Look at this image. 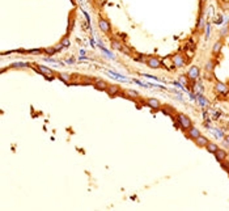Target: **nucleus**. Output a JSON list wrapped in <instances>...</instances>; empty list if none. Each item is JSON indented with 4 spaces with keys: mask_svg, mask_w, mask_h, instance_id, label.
Masks as SVG:
<instances>
[{
    "mask_svg": "<svg viewBox=\"0 0 229 211\" xmlns=\"http://www.w3.org/2000/svg\"><path fill=\"white\" fill-rule=\"evenodd\" d=\"M178 121H180L181 127H182V128H185V130H189V128H190V127L192 126V123H191L190 118H189L187 115L182 114V113L178 114Z\"/></svg>",
    "mask_w": 229,
    "mask_h": 211,
    "instance_id": "1",
    "label": "nucleus"
},
{
    "mask_svg": "<svg viewBox=\"0 0 229 211\" xmlns=\"http://www.w3.org/2000/svg\"><path fill=\"white\" fill-rule=\"evenodd\" d=\"M199 67H197V66H192V67L190 68V70L187 71V77L189 79H191V80H197V79L199 77Z\"/></svg>",
    "mask_w": 229,
    "mask_h": 211,
    "instance_id": "2",
    "label": "nucleus"
},
{
    "mask_svg": "<svg viewBox=\"0 0 229 211\" xmlns=\"http://www.w3.org/2000/svg\"><path fill=\"white\" fill-rule=\"evenodd\" d=\"M147 66L149 68H160L161 62H160V59H157L156 57H151V58H148V60H147Z\"/></svg>",
    "mask_w": 229,
    "mask_h": 211,
    "instance_id": "3",
    "label": "nucleus"
},
{
    "mask_svg": "<svg viewBox=\"0 0 229 211\" xmlns=\"http://www.w3.org/2000/svg\"><path fill=\"white\" fill-rule=\"evenodd\" d=\"M173 63H174L175 67H182V66H185L186 60H185V58L182 57V55L175 54V55H173Z\"/></svg>",
    "mask_w": 229,
    "mask_h": 211,
    "instance_id": "4",
    "label": "nucleus"
},
{
    "mask_svg": "<svg viewBox=\"0 0 229 211\" xmlns=\"http://www.w3.org/2000/svg\"><path fill=\"white\" fill-rule=\"evenodd\" d=\"M98 26H99V29H101L104 33H110V24H109V21H106V20L104 18H101L98 21Z\"/></svg>",
    "mask_w": 229,
    "mask_h": 211,
    "instance_id": "5",
    "label": "nucleus"
},
{
    "mask_svg": "<svg viewBox=\"0 0 229 211\" xmlns=\"http://www.w3.org/2000/svg\"><path fill=\"white\" fill-rule=\"evenodd\" d=\"M187 135H189V138H190V139L195 140V139H197V138L199 136V135H200V131H199L197 127L191 126L190 128H189V133H187Z\"/></svg>",
    "mask_w": 229,
    "mask_h": 211,
    "instance_id": "6",
    "label": "nucleus"
},
{
    "mask_svg": "<svg viewBox=\"0 0 229 211\" xmlns=\"http://www.w3.org/2000/svg\"><path fill=\"white\" fill-rule=\"evenodd\" d=\"M194 142H195V144H197L198 147H205V146H207V143H208V139H207L205 136H202V135H199V136H198Z\"/></svg>",
    "mask_w": 229,
    "mask_h": 211,
    "instance_id": "7",
    "label": "nucleus"
},
{
    "mask_svg": "<svg viewBox=\"0 0 229 211\" xmlns=\"http://www.w3.org/2000/svg\"><path fill=\"white\" fill-rule=\"evenodd\" d=\"M215 156H216V160L217 161H224L225 157H227V151L221 150V148H219V150L215 152Z\"/></svg>",
    "mask_w": 229,
    "mask_h": 211,
    "instance_id": "8",
    "label": "nucleus"
},
{
    "mask_svg": "<svg viewBox=\"0 0 229 211\" xmlns=\"http://www.w3.org/2000/svg\"><path fill=\"white\" fill-rule=\"evenodd\" d=\"M108 83L106 81H102V80H97L96 81V84H94V88L96 89H98V91H106L108 89Z\"/></svg>",
    "mask_w": 229,
    "mask_h": 211,
    "instance_id": "9",
    "label": "nucleus"
},
{
    "mask_svg": "<svg viewBox=\"0 0 229 211\" xmlns=\"http://www.w3.org/2000/svg\"><path fill=\"white\" fill-rule=\"evenodd\" d=\"M147 105L149 108H152V109H158V108H160V101L156 100V98H148V100H147Z\"/></svg>",
    "mask_w": 229,
    "mask_h": 211,
    "instance_id": "10",
    "label": "nucleus"
},
{
    "mask_svg": "<svg viewBox=\"0 0 229 211\" xmlns=\"http://www.w3.org/2000/svg\"><path fill=\"white\" fill-rule=\"evenodd\" d=\"M216 89L220 92V93H228L229 92V88L224 83H221V81H219V83L216 84Z\"/></svg>",
    "mask_w": 229,
    "mask_h": 211,
    "instance_id": "11",
    "label": "nucleus"
},
{
    "mask_svg": "<svg viewBox=\"0 0 229 211\" xmlns=\"http://www.w3.org/2000/svg\"><path fill=\"white\" fill-rule=\"evenodd\" d=\"M106 92H108V94H110V96H114V94H117L119 92V87L118 85H109Z\"/></svg>",
    "mask_w": 229,
    "mask_h": 211,
    "instance_id": "12",
    "label": "nucleus"
},
{
    "mask_svg": "<svg viewBox=\"0 0 229 211\" xmlns=\"http://www.w3.org/2000/svg\"><path fill=\"white\" fill-rule=\"evenodd\" d=\"M205 148H207V151H208V152H211V153H215V152H216V151L219 150L217 144L212 143V142H208L207 146H205Z\"/></svg>",
    "mask_w": 229,
    "mask_h": 211,
    "instance_id": "13",
    "label": "nucleus"
},
{
    "mask_svg": "<svg viewBox=\"0 0 229 211\" xmlns=\"http://www.w3.org/2000/svg\"><path fill=\"white\" fill-rule=\"evenodd\" d=\"M198 103H199L200 106H203V108H205V106H208V105H210V101H208L207 98H204L202 94H199V96H198Z\"/></svg>",
    "mask_w": 229,
    "mask_h": 211,
    "instance_id": "14",
    "label": "nucleus"
},
{
    "mask_svg": "<svg viewBox=\"0 0 229 211\" xmlns=\"http://www.w3.org/2000/svg\"><path fill=\"white\" fill-rule=\"evenodd\" d=\"M62 47H63V45L60 44V45H59V46H56V47H50V49H45V51L47 52L49 55H54L55 52H56V51H59V50H60Z\"/></svg>",
    "mask_w": 229,
    "mask_h": 211,
    "instance_id": "15",
    "label": "nucleus"
},
{
    "mask_svg": "<svg viewBox=\"0 0 229 211\" xmlns=\"http://www.w3.org/2000/svg\"><path fill=\"white\" fill-rule=\"evenodd\" d=\"M38 70H39V72H41V74L46 75V76H47V75H52V74H54V72L50 70V68L45 67V66H38Z\"/></svg>",
    "mask_w": 229,
    "mask_h": 211,
    "instance_id": "16",
    "label": "nucleus"
},
{
    "mask_svg": "<svg viewBox=\"0 0 229 211\" xmlns=\"http://www.w3.org/2000/svg\"><path fill=\"white\" fill-rule=\"evenodd\" d=\"M221 47H223V42H221V41H217L216 44L214 45V47H212V52H214V54H219V52H220V50H221Z\"/></svg>",
    "mask_w": 229,
    "mask_h": 211,
    "instance_id": "17",
    "label": "nucleus"
},
{
    "mask_svg": "<svg viewBox=\"0 0 229 211\" xmlns=\"http://www.w3.org/2000/svg\"><path fill=\"white\" fill-rule=\"evenodd\" d=\"M111 47L114 49V50H119V51H122V47H123V45H122L121 42L114 41V39H113V41H111Z\"/></svg>",
    "mask_w": 229,
    "mask_h": 211,
    "instance_id": "18",
    "label": "nucleus"
},
{
    "mask_svg": "<svg viewBox=\"0 0 229 211\" xmlns=\"http://www.w3.org/2000/svg\"><path fill=\"white\" fill-rule=\"evenodd\" d=\"M204 68H205V71H208V72H212V71H214V68H215V63H214V60H208L207 63H205Z\"/></svg>",
    "mask_w": 229,
    "mask_h": 211,
    "instance_id": "19",
    "label": "nucleus"
},
{
    "mask_svg": "<svg viewBox=\"0 0 229 211\" xmlns=\"http://www.w3.org/2000/svg\"><path fill=\"white\" fill-rule=\"evenodd\" d=\"M59 79L63 80L64 83H68V81L71 80V76H69L68 74H59Z\"/></svg>",
    "mask_w": 229,
    "mask_h": 211,
    "instance_id": "20",
    "label": "nucleus"
},
{
    "mask_svg": "<svg viewBox=\"0 0 229 211\" xmlns=\"http://www.w3.org/2000/svg\"><path fill=\"white\" fill-rule=\"evenodd\" d=\"M194 92L198 94H202V92H203V87H202L200 84H194Z\"/></svg>",
    "mask_w": 229,
    "mask_h": 211,
    "instance_id": "21",
    "label": "nucleus"
},
{
    "mask_svg": "<svg viewBox=\"0 0 229 211\" xmlns=\"http://www.w3.org/2000/svg\"><path fill=\"white\" fill-rule=\"evenodd\" d=\"M126 93L128 94V97H131V98H135V97H138L139 96V93L136 91H131V89H128V91H126Z\"/></svg>",
    "mask_w": 229,
    "mask_h": 211,
    "instance_id": "22",
    "label": "nucleus"
},
{
    "mask_svg": "<svg viewBox=\"0 0 229 211\" xmlns=\"http://www.w3.org/2000/svg\"><path fill=\"white\" fill-rule=\"evenodd\" d=\"M28 63H21V62H16V63H13V64H11V67L13 68V67H28Z\"/></svg>",
    "mask_w": 229,
    "mask_h": 211,
    "instance_id": "23",
    "label": "nucleus"
},
{
    "mask_svg": "<svg viewBox=\"0 0 229 211\" xmlns=\"http://www.w3.org/2000/svg\"><path fill=\"white\" fill-rule=\"evenodd\" d=\"M42 51H45V50H41V49H35V50H28V51H25V54H41Z\"/></svg>",
    "mask_w": 229,
    "mask_h": 211,
    "instance_id": "24",
    "label": "nucleus"
},
{
    "mask_svg": "<svg viewBox=\"0 0 229 211\" xmlns=\"http://www.w3.org/2000/svg\"><path fill=\"white\" fill-rule=\"evenodd\" d=\"M211 133L216 135V138H223V131L221 130H211Z\"/></svg>",
    "mask_w": 229,
    "mask_h": 211,
    "instance_id": "25",
    "label": "nucleus"
},
{
    "mask_svg": "<svg viewBox=\"0 0 229 211\" xmlns=\"http://www.w3.org/2000/svg\"><path fill=\"white\" fill-rule=\"evenodd\" d=\"M227 33H228V26H225V28L223 29V30H221L220 35H221V37H225V35H227Z\"/></svg>",
    "mask_w": 229,
    "mask_h": 211,
    "instance_id": "26",
    "label": "nucleus"
},
{
    "mask_svg": "<svg viewBox=\"0 0 229 211\" xmlns=\"http://www.w3.org/2000/svg\"><path fill=\"white\" fill-rule=\"evenodd\" d=\"M203 24H204V21H203V18L200 17V20H199V25H198V28H199V29H202V28H203Z\"/></svg>",
    "mask_w": 229,
    "mask_h": 211,
    "instance_id": "27",
    "label": "nucleus"
},
{
    "mask_svg": "<svg viewBox=\"0 0 229 211\" xmlns=\"http://www.w3.org/2000/svg\"><path fill=\"white\" fill-rule=\"evenodd\" d=\"M224 144H225L227 147H229V135H228V136H225V139H224Z\"/></svg>",
    "mask_w": 229,
    "mask_h": 211,
    "instance_id": "28",
    "label": "nucleus"
},
{
    "mask_svg": "<svg viewBox=\"0 0 229 211\" xmlns=\"http://www.w3.org/2000/svg\"><path fill=\"white\" fill-rule=\"evenodd\" d=\"M63 46H68V39L67 38H64V39H63V44H62Z\"/></svg>",
    "mask_w": 229,
    "mask_h": 211,
    "instance_id": "29",
    "label": "nucleus"
}]
</instances>
